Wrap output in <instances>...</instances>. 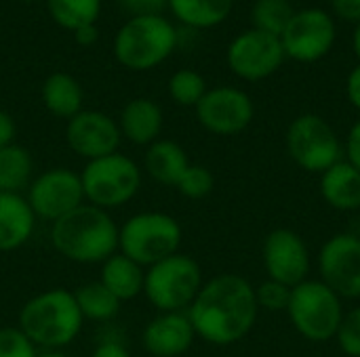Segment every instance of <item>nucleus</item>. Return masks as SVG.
Here are the masks:
<instances>
[{
  "label": "nucleus",
  "instance_id": "nucleus-1",
  "mask_svg": "<svg viewBox=\"0 0 360 357\" xmlns=\"http://www.w3.org/2000/svg\"><path fill=\"white\" fill-rule=\"evenodd\" d=\"M257 314L255 286L236 274H224L202 284L188 307L196 337L219 347L243 341L255 326Z\"/></svg>",
  "mask_w": 360,
  "mask_h": 357
},
{
  "label": "nucleus",
  "instance_id": "nucleus-2",
  "mask_svg": "<svg viewBox=\"0 0 360 357\" xmlns=\"http://www.w3.org/2000/svg\"><path fill=\"white\" fill-rule=\"evenodd\" d=\"M120 229L103 208L80 204L53 223L51 242L57 252L76 263H101L116 255Z\"/></svg>",
  "mask_w": 360,
  "mask_h": 357
},
{
  "label": "nucleus",
  "instance_id": "nucleus-3",
  "mask_svg": "<svg viewBox=\"0 0 360 357\" xmlns=\"http://www.w3.org/2000/svg\"><path fill=\"white\" fill-rule=\"evenodd\" d=\"M82 314L68 290H49L30 299L19 316L21 332L42 347H63L76 339L82 326Z\"/></svg>",
  "mask_w": 360,
  "mask_h": 357
},
{
  "label": "nucleus",
  "instance_id": "nucleus-4",
  "mask_svg": "<svg viewBox=\"0 0 360 357\" xmlns=\"http://www.w3.org/2000/svg\"><path fill=\"white\" fill-rule=\"evenodd\" d=\"M175 46L177 29L167 17H131L114 38V57L120 65L143 72L167 61Z\"/></svg>",
  "mask_w": 360,
  "mask_h": 357
},
{
  "label": "nucleus",
  "instance_id": "nucleus-5",
  "mask_svg": "<svg viewBox=\"0 0 360 357\" xmlns=\"http://www.w3.org/2000/svg\"><path fill=\"white\" fill-rule=\"evenodd\" d=\"M342 297L331 290L323 280H304L291 290L287 307L293 328L312 343L335 339L340 324L346 316Z\"/></svg>",
  "mask_w": 360,
  "mask_h": 357
},
{
  "label": "nucleus",
  "instance_id": "nucleus-6",
  "mask_svg": "<svg viewBox=\"0 0 360 357\" xmlns=\"http://www.w3.org/2000/svg\"><path fill=\"white\" fill-rule=\"evenodd\" d=\"M181 244L179 223L165 213H141L131 217L120 234L118 246L137 265H156L177 252Z\"/></svg>",
  "mask_w": 360,
  "mask_h": 357
},
{
  "label": "nucleus",
  "instance_id": "nucleus-7",
  "mask_svg": "<svg viewBox=\"0 0 360 357\" xmlns=\"http://www.w3.org/2000/svg\"><path fill=\"white\" fill-rule=\"evenodd\" d=\"M202 288L198 263L186 255H171L152 265L143 280V292L160 311H184Z\"/></svg>",
  "mask_w": 360,
  "mask_h": 357
},
{
  "label": "nucleus",
  "instance_id": "nucleus-8",
  "mask_svg": "<svg viewBox=\"0 0 360 357\" xmlns=\"http://www.w3.org/2000/svg\"><path fill=\"white\" fill-rule=\"evenodd\" d=\"M285 143L291 160L308 173L323 175L335 162L344 160V145L335 128L316 114L297 116L287 128Z\"/></svg>",
  "mask_w": 360,
  "mask_h": 357
},
{
  "label": "nucleus",
  "instance_id": "nucleus-9",
  "mask_svg": "<svg viewBox=\"0 0 360 357\" xmlns=\"http://www.w3.org/2000/svg\"><path fill=\"white\" fill-rule=\"evenodd\" d=\"M84 198L97 208H116L127 204L139 189V168L122 154H110L91 160L80 175Z\"/></svg>",
  "mask_w": 360,
  "mask_h": 357
},
{
  "label": "nucleus",
  "instance_id": "nucleus-10",
  "mask_svg": "<svg viewBox=\"0 0 360 357\" xmlns=\"http://www.w3.org/2000/svg\"><path fill=\"white\" fill-rule=\"evenodd\" d=\"M285 55L300 63H314L323 59L335 42L333 17L323 8L295 11L293 19L281 36Z\"/></svg>",
  "mask_w": 360,
  "mask_h": 357
},
{
  "label": "nucleus",
  "instance_id": "nucleus-11",
  "mask_svg": "<svg viewBox=\"0 0 360 357\" xmlns=\"http://www.w3.org/2000/svg\"><path fill=\"white\" fill-rule=\"evenodd\" d=\"M285 48L278 36L259 32V29H247L238 34L226 53L230 69L249 82L264 80L272 76L285 61Z\"/></svg>",
  "mask_w": 360,
  "mask_h": 357
},
{
  "label": "nucleus",
  "instance_id": "nucleus-12",
  "mask_svg": "<svg viewBox=\"0 0 360 357\" xmlns=\"http://www.w3.org/2000/svg\"><path fill=\"white\" fill-rule=\"evenodd\" d=\"M194 109L202 128L221 137L243 133L255 114L251 97L234 86H217L207 90Z\"/></svg>",
  "mask_w": 360,
  "mask_h": 357
},
{
  "label": "nucleus",
  "instance_id": "nucleus-13",
  "mask_svg": "<svg viewBox=\"0 0 360 357\" xmlns=\"http://www.w3.org/2000/svg\"><path fill=\"white\" fill-rule=\"evenodd\" d=\"M319 271L342 299H360V236H331L319 252Z\"/></svg>",
  "mask_w": 360,
  "mask_h": 357
},
{
  "label": "nucleus",
  "instance_id": "nucleus-14",
  "mask_svg": "<svg viewBox=\"0 0 360 357\" xmlns=\"http://www.w3.org/2000/svg\"><path fill=\"white\" fill-rule=\"evenodd\" d=\"M264 267L270 280L281 282L289 288H295L310 274V250L300 234L293 229L281 227L266 236L262 246Z\"/></svg>",
  "mask_w": 360,
  "mask_h": 357
},
{
  "label": "nucleus",
  "instance_id": "nucleus-15",
  "mask_svg": "<svg viewBox=\"0 0 360 357\" xmlns=\"http://www.w3.org/2000/svg\"><path fill=\"white\" fill-rule=\"evenodd\" d=\"M84 200L82 181L76 173L68 168H53L44 175H40L32 185L27 194V204L34 210V215L57 221L63 215L78 208Z\"/></svg>",
  "mask_w": 360,
  "mask_h": 357
},
{
  "label": "nucleus",
  "instance_id": "nucleus-16",
  "mask_svg": "<svg viewBox=\"0 0 360 357\" xmlns=\"http://www.w3.org/2000/svg\"><path fill=\"white\" fill-rule=\"evenodd\" d=\"M118 124L101 112H80L68 122L65 139L72 151L91 160L116 154L120 145Z\"/></svg>",
  "mask_w": 360,
  "mask_h": 357
},
{
  "label": "nucleus",
  "instance_id": "nucleus-17",
  "mask_svg": "<svg viewBox=\"0 0 360 357\" xmlns=\"http://www.w3.org/2000/svg\"><path fill=\"white\" fill-rule=\"evenodd\" d=\"M194 326L188 311H171L158 316L143 332V347L156 357L184 356L194 343Z\"/></svg>",
  "mask_w": 360,
  "mask_h": 357
},
{
  "label": "nucleus",
  "instance_id": "nucleus-18",
  "mask_svg": "<svg viewBox=\"0 0 360 357\" xmlns=\"http://www.w3.org/2000/svg\"><path fill=\"white\" fill-rule=\"evenodd\" d=\"M321 196L323 200L340 210L352 213L360 208V173L348 162L340 160L321 175Z\"/></svg>",
  "mask_w": 360,
  "mask_h": 357
},
{
  "label": "nucleus",
  "instance_id": "nucleus-19",
  "mask_svg": "<svg viewBox=\"0 0 360 357\" xmlns=\"http://www.w3.org/2000/svg\"><path fill=\"white\" fill-rule=\"evenodd\" d=\"M34 210L19 194H0V250H15L34 231Z\"/></svg>",
  "mask_w": 360,
  "mask_h": 357
},
{
  "label": "nucleus",
  "instance_id": "nucleus-20",
  "mask_svg": "<svg viewBox=\"0 0 360 357\" xmlns=\"http://www.w3.org/2000/svg\"><path fill=\"white\" fill-rule=\"evenodd\" d=\"M162 128V109L152 99H133L120 114V133L135 145H152Z\"/></svg>",
  "mask_w": 360,
  "mask_h": 357
},
{
  "label": "nucleus",
  "instance_id": "nucleus-21",
  "mask_svg": "<svg viewBox=\"0 0 360 357\" xmlns=\"http://www.w3.org/2000/svg\"><path fill=\"white\" fill-rule=\"evenodd\" d=\"M188 166H190L188 154L175 141H154L146 151V170L154 181L162 185L177 187Z\"/></svg>",
  "mask_w": 360,
  "mask_h": 357
},
{
  "label": "nucleus",
  "instance_id": "nucleus-22",
  "mask_svg": "<svg viewBox=\"0 0 360 357\" xmlns=\"http://www.w3.org/2000/svg\"><path fill=\"white\" fill-rule=\"evenodd\" d=\"M42 103L57 118H74L82 112V86L65 72L51 74L42 84Z\"/></svg>",
  "mask_w": 360,
  "mask_h": 357
},
{
  "label": "nucleus",
  "instance_id": "nucleus-23",
  "mask_svg": "<svg viewBox=\"0 0 360 357\" xmlns=\"http://www.w3.org/2000/svg\"><path fill=\"white\" fill-rule=\"evenodd\" d=\"M143 271L141 265L131 261L129 257L112 255L108 261H103V271H101V284L122 303L133 297H137L143 290Z\"/></svg>",
  "mask_w": 360,
  "mask_h": 357
},
{
  "label": "nucleus",
  "instance_id": "nucleus-24",
  "mask_svg": "<svg viewBox=\"0 0 360 357\" xmlns=\"http://www.w3.org/2000/svg\"><path fill=\"white\" fill-rule=\"evenodd\" d=\"M234 0H169L173 15L190 27H215L228 19Z\"/></svg>",
  "mask_w": 360,
  "mask_h": 357
},
{
  "label": "nucleus",
  "instance_id": "nucleus-25",
  "mask_svg": "<svg viewBox=\"0 0 360 357\" xmlns=\"http://www.w3.org/2000/svg\"><path fill=\"white\" fill-rule=\"evenodd\" d=\"M32 156L21 145H6L0 149V194H17L30 183Z\"/></svg>",
  "mask_w": 360,
  "mask_h": 357
},
{
  "label": "nucleus",
  "instance_id": "nucleus-26",
  "mask_svg": "<svg viewBox=\"0 0 360 357\" xmlns=\"http://www.w3.org/2000/svg\"><path fill=\"white\" fill-rule=\"evenodd\" d=\"M46 6L55 23L72 32L95 23L101 15V0H46Z\"/></svg>",
  "mask_w": 360,
  "mask_h": 357
},
{
  "label": "nucleus",
  "instance_id": "nucleus-27",
  "mask_svg": "<svg viewBox=\"0 0 360 357\" xmlns=\"http://www.w3.org/2000/svg\"><path fill=\"white\" fill-rule=\"evenodd\" d=\"M74 299L82 318L89 320H112L120 309V301L101 282H93L78 288L74 292Z\"/></svg>",
  "mask_w": 360,
  "mask_h": 357
},
{
  "label": "nucleus",
  "instance_id": "nucleus-28",
  "mask_svg": "<svg viewBox=\"0 0 360 357\" xmlns=\"http://www.w3.org/2000/svg\"><path fill=\"white\" fill-rule=\"evenodd\" d=\"M295 11L289 0H257L251 11L253 27L272 36H283Z\"/></svg>",
  "mask_w": 360,
  "mask_h": 357
},
{
  "label": "nucleus",
  "instance_id": "nucleus-29",
  "mask_svg": "<svg viewBox=\"0 0 360 357\" xmlns=\"http://www.w3.org/2000/svg\"><path fill=\"white\" fill-rule=\"evenodd\" d=\"M207 90L205 78L194 69H179L169 80V93L173 101L184 107H196Z\"/></svg>",
  "mask_w": 360,
  "mask_h": 357
},
{
  "label": "nucleus",
  "instance_id": "nucleus-30",
  "mask_svg": "<svg viewBox=\"0 0 360 357\" xmlns=\"http://www.w3.org/2000/svg\"><path fill=\"white\" fill-rule=\"evenodd\" d=\"M213 175L209 168L200 166V164H190L188 170L184 173V177L177 183V189L181 196L192 198V200H200L205 196H209L213 191Z\"/></svg>",
  "mask_w": 360,
  "mask_h": 357
},
{
  "label": "nucleus",
  "instance_id": "nucleus-31",
  "mask_svg": "<svg viewBox=\"0 0 360 357\" xmlns=\"http://www.w3.org/2000/svg\"><path fill=\"white\" fill-rule=\"evenodd\" d=\"M291 290L293 288H289V286L268 278L264 284H259L255 288L257 307L266 309V311H287L289 301H291Z\"/></svg>",
  "mask_w": 360,
  "mask_h": 357
},
{
  "label": "nucleus",
  "instance_id": "nucleus-32",
  "mask_svg": "<svg viewBox=\"0 0 360 357\" xmlns=\"http://www.w3.org/2000/svg\"><path fill=\"white\" fill-rule=\"evenodd\" d=\"M335 341L348 357H360V307H354L344 316Z\"/></svg>",
  "mask_w": 360,
  "mask_h": 357
},
{
  "label": "nucleus",
  "instance_id": "nucleus-33",
  "mask_svg": "<svg viewBox=\"0 0 360 357\" xmlns=\"http://www.w3.org/2000/svg\"><path fill=\"white\" fill-rule=\"evenodd\" d=\"M0 357H38L34 343L21 332V328L0 330Z\"/></svg>",
  "mask_w": 360,
  "mask_h": 357
},
{
  "label": "nucleus",
  "instance_id": "nucleus-34",
  "mask_svg": "<svg viewBox=\"0 0 360 357\" xmlns=\"http://www.w3.org/2000/svg\"><path fill=\"white\" fill-rule=\"evenodd\" d=\"M118 4L131 17H148V15H162L169 6V0H118Z\"/></svg>",
  "mask_w": 360,
  "mask_h": 357
},
{
  "label": "nucleus",
  "instance_id": "nucleus-35",
  "mask_svg": "<svg viewBox=\"0 0 360 357\" xmlns=\"http://www.w3.org/2000/svg\"><path fill=\"white\" fill-rule=\"evenodd\" d=\"M344 154H346L344 160H348V162L360 173V120L354 122V126L350 128V133H348V137H346Z\"/></svg>",
  "mask_w": 360,
  "mask_h": 357
},
{
  "label": "nucleus",
  "instance_id": "nucleus-36",
  "mask_svg": "<svg viewBox=\"0 0 360 357\" xmlns=\"http://www.w3.org/2000/svg\"><path fill=\"white\" fill-rule=\"evenodd\" d=\"M333 11L346 21H360V0H331Z\"/></svg>",
  "mask_w": 360,
  "mask_h": 357
},
{
  "label": "nucleus",
  "instance_id": "nucleus-37",
  "mask_svg": "<svg viewBox=\"0 0 360 357\" xmlns=\"http://www.w3.org/2000/svg\"><path fill=\"white\" fill-rule=\"evenodd\" d=\"M346 97L352 103V107L360 112V63L346 78Z\"/></svg>",
  "mask_w": 360,
  "mask_h": 357
},
{
  "label": "nucleus",
  "instance_id": "nucleus-38",
  "mask_svg": "<svg viewBox=\"0 0 360 357\" xmlns=\"http://www.w3.org/2000/svg\"><path fill=\"white\" fill-rule=\"evenodd\" d=\"M13 137H15V122L6 112L0 109V149L13 145Z\"/></svg>",
  "mask_w": 360,
  "mask_h": 357
},
{
  "label": "nucleus",
  "instance_id": "nucleus-39",
  "mask_svg": "<svg viewBox=\"0 0 360 357\" xmlns=\"http://www.w3.org/2000/svg\"><path fill=\"white\" fill-rule=\"evenodd\" d=\"M91 357H131L129 351L120 345V343H114V341H108V343H101Z\"/></svg>",
  "mask_w": 360,
  "mask_h": 357
},
{
  "label": "nucleus",
  "instance_id": "nucleus-40",
  "mask_svg": "<svg viewBox=\"0 0 360 357\" xmlns=\"http://www.w3.org/2000/svg\"><path fill=\"white\" fill-rule=\"evenodd\" d=\"M74 38H76V42H78V44H82V46H91V44H95V42H97L99 32H97L95 23H91V25H82V27L74 29Z\"/></svg>",
  "mask_w": 360,
  "mask_h": 357
},
{
  "label": "nucleus",
  "instance_id": "nucleus-41",
  "mask_svg": "<svg viewBox=\"0 0 360 357\" xmlns=\"http://www.w3.org/2000/svg\"><path fill=\"white\" fill-rule=\"evenodd\" d=\"M352 46H354V53L360 61V21L356 23V29H354V36H352Z\"/></svg>",
  "mask_w": 360,
  "mask_h": 357
},
{
  "label": "nucleus",
  "instance_id": "nucleus-42",
  "mask_svg": "<svg viewBox=\"0 0 360 357\" xmlns=\"http://www.w3.org/2000/svg\"><path fill=\"white\" fill-rule=\"evenodd\" d=\"M38 357H68V356H63V353H57V351H53V353H44V356H38Z\"/></svg>",
  "mask_w": 360,
  "mask_h": 357
},
{
  "label": "nucleus",
  "instance_id": "nucleus-43",
  "mask_svg": "<svg viewBox=\"0 0 360 357\" xmlns=\"http://www.w3.org/2000/svg\"><path fill=\"white\" fill-rule=\"evenodd\" d=\"M27 2H34V0H27Z\"/></svg>",
  "mask_w": 360,
  "mask_h": 357
}]
</instances>
